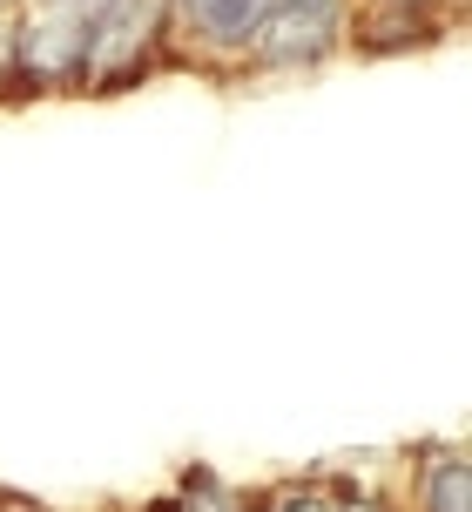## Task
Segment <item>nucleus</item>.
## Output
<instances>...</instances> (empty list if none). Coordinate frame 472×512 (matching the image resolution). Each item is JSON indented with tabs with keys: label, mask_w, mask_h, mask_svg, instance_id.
I'll return each instance as SVG.
<instances>
[{
	"label": "nucleus",
	"mask_w": 472,
	"mask_h": 512,
	"mask_svg": "<svg viewBox=\"0 0 472 512\" xmlns=\"http://www.w3.org/2000/svg\"><path fill=\"white\" fill-rule=\"evenodd\" d=\"M7 41H14V14H0V102H7Z\"/></svg>",
	"instance_id": "11"
},
{
	"label": "nucleus",
	"mask_w": 472,
	"mask_h": 512,
	"mask_svg": "<svg viewBox=\"0 0 472 512\" xmlns=\"http://www.w3.org/2000/svg\"><path fill=\"white\" fill-rule=\"evenodd\" d=\"M344 14H351V0H270L243 41L236 81H297L331 68L344 54Z\"/></svg>",
	"instance_id": "3"
},
{
	"label": "nucleus",
	"mask_w": 472,
	"mask_h": 512,
	"mask_svg": "<svg viewBox=\"0 0 472 512\" xmlns=\"http://www.w3.org/2000/svg\"><path fill=\"white\" fill-rule=\"evenodd\" d=\"M0 512H54V506L34 499V492H21V486H0Z\"/></svg>",
	"instance_id": "10"
},
{
	"label": "nucleus",
	"mask_w": 472,
	"mask_h": 512,
	"mask_svg": "<svg viewBox=\"0 0 472 512\" xmlns=\"http://www.w3.org/2000/svg\"><path fill=\"white\" fill-rule=\"evenodd\" d=\"M331 512H405L392 486H378L365 472H331Z\"/></svg>",
	"instance_id": "9"
},
{
	"label": "nucleus",
	"mask_w": 472,
	"mask_h": 512,
	"mask_svg": "<svg viewBox=\"0 0 472 512\" xmlns=\"http://www.w3.org/2000/svg\"><path fill=\"white\" fill-rule=\"evenodd\" d=\"M405 512H472V459L459 438H425L405 459Z\"/></svg>",
	"instance_id": "6"
},
{
	"label": "nucleus",
	"mask_w": 472,
	"mask_h": 512,
	"mask_svg": "<svg viewBox=\"0 0 472 512\" xmlns=\"http://www.w3.org/2000/svg\"><path fill=\"white\" fill-rule=\"evenodd\" d=\"M0 14H7V0H0Z\"/></svg>",
	"instance_id": "15"
},
{
	"label": "nucleus",
	"mask_w": 472,
	"mask_h": 512,
	"mask_svg": "<svg viewBox=\"0 0 472 512\" xmlns=\"http://www.w3.org/2000/svg\"><path fill=\"white\" fill-rule=\"evenodd\" d=\"M236 512H263V506H257V486H243V499H236Z\"/></svg>",
	"instance_id": "14"
},
{
	"label": "nucleus",
	"mask_w": 472,
	"mask_h": 512,
	"mask_svg": "<svg viewBox=\"0 0 472 512\" xmlns=\"http://www.w3.org/2000/svg\"><path fill=\"white\" fill-rule=\"evenodd\" d=\"M452 34L446 14H425V7H358L344 14V54L358 61H398V54H425Z\"/></svg>",
	"instance_id": "5"
},
{
	"label": "nucleus",
	"mask_w": 472,
	"mask_h": 512,
	"mask_svg": "<svg viewBox=\"0 0 472 512\" xmlns=\"http://www.w3.org/2000/svg\"><path fill=\"white\" fill-rule=\"evenodd\" d=\"M466 7H472V0H439V14H446L452 27H466Z\"/></svg>",
	"instance_id": "13"
},
{
	"label": "nucleus",
	"mask_w": 472,
	"mask_h": 512,
	"mask_svg": "<svg viewBox=\"0 0 472 512\" xmlns=\"http://www.w3.org/2000/svg\"><path fill=\"white\" fill-rule=\"evenodd\" d=\"M176 68V41H169V0H108L88 48H81L75 95L102 102V95H129L142 81H156Z\"/></svg>",
	"instance_id": "1"
},
{
	"label": "nucleus",
	"mask_w": 472,
	"mask_h": 512,
	"mask_svg": "<svg viewBox=\"0 0 472 512\" xmlns=\"http://www.w3.org/2000/svg\"><path fill=\"white\" fill-rule=\"evenodd\" d=\"M236 499H243V486H230L210 459L183 465L176 486H169V506H176V512H236Z\"/></svg>",
	"instance_id": "7"
},
{
	"label": "nucleus",
	"mask_w": 472,
	"mask_h": 512,
	"mask_svg": "<svg viewBox=\"0 0 472 512\" xmlns=\"http://www.w3.org/2000/svg\"><path fill=\"white\" fill-rule=\"evenodd\" d=\"M257 506L263 512H331V472H284L257 486Z\"/></svg>",
	"instance_id": "8"
},
{
	"label": "nucleus",
	"mask_w": 472,
	"mask_h": 512,
	"mask_svg": "<svg viewBox=\"0 0 472 512\" xmlns=\"http://www.w3.org/2000/svg\"><path fill=\"white\" fill-rule=\"evenodd\" d=\"M358 7H425V14H439V0H358Z\"/></svg>",
	"instance_id": "12"
},
{
	"label": "nucleus",
	"mask_w": 472,
	"mask_h": 512,
	"mask_svg": "<svg viewBox=\"0 0 472 512\" xmlns=\"http://www.w3.org/2000/svg\"><path fill=\"white\" fill-rule=\"evenodd\" d=\"M270 0H169V41H176V75H223L236 81L243 41Z\"/></svg>",
	"instance_id": "4"
},
{
	"label": "nucleus",
	"mask_w": 472,
	"mask_h": 512,
	"mask_svg": "<svg viewBox=\"0 0 472 512\" xmlns=\"http://www.w3.org/2000/svg\"><path fill=\"white\" fill-rule=\"evenodd\" d=\"M102 7L108 0H27L14 14V41H7V108L75 95L81 48Z\"/></svg>",
	"instance_id": "2"
}]
</instances>
